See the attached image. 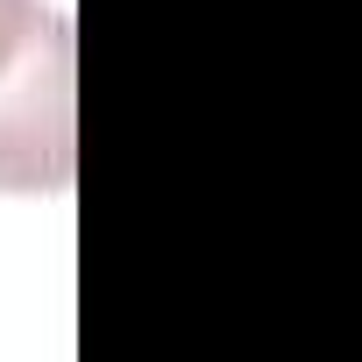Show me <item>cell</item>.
<instances>
[{"instance_id": "obj_1", "label": "cell", "mask_w": 362, "mask_h": 362, "mask_svg": "<svg viewBox=\"0 0 362 362\" xmlns=\"http://www.w3.org/2000/svg\"><path fill=\"white\" fill-rule=\"evenodd\" d=\"M78 170V50L57 22L0 78V192H64Z\"/></svg>"}, {"instance_id": "obj_2", "label": "cell", "mask_w": 362, "mask_h": 362, "mask_svg": "<svg viewBox=\"0 0 362 362\" xmlns=\"http://www.w3.org/2000/svg\"><path fill=\"white\" fill-rule=\"evenodd\" d=\"M64 15L57 8H43V0H0V78H8L50 29H57Z\"/></svg>"}]
</instances>
